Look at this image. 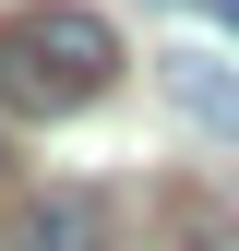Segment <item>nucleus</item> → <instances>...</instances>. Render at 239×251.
Returning a JSON list of instances; mask_svg holds the SVG:
<instances>
[{
    "instance_id": "nucleus-2",
    "label": "nucleus",
    "mask_w": 239,
    "mask_h": 251,
    "mask_svg": "<svg viewBox=\"0 0 239 251\" xmlns=\"http://www.w3.org/2000/svg\"><path fill=\"white\" fill-rule=\"evenodd\" d=\"M156 84H167V108L191 120L203 144H239V60H227V48L167 36V48H156Z\"/></svg>"
},
{
    "instance_id": "nucleus-4",
    "label": "nucleus",
    "mask_w": 239,
    "mask_h": 251,
    "mask_svg": "<svg viewBox=\"0 0 239 251\" xmlns=\"http://www.w3.org/2000/svg\"><path fill=\"white\" fill-rule=\"evenodd\" d=\"M191 251H239V239H191Z\"/></svg>"
},
{
    "instance_id": "nucleus-1",
    "label": "nucleus",
    "mask_w": 239,
    "mask_h": 251,
    "mask_svg": "<svg viewBox=\"0 0 239 251\" xmlns=\"http://www.w3.org/2000/svg\"><path fill=\"white\" fill-rule=\"evenodd\" d=\"M108 84H120L108 12H84V0H36V12L0 24V108H24V120H72V108H96Z\"/></svg>"
},
{
    "instance_id": "nucleus-5",
    "label": "nucleus",
    "mask_w": 239,
    "mask_h": 251,
    "mask_svg": "<svg viewBox=\"0 0 239 251\" xmlns=\"http://www.w3.org/2000/svg\"><path fill=\"white\" fill-rule=\"evenodd\" d=\"M215 12H227V24H239V0H215Z\"/></svg>"
},
{
    "instance_id": "nucleus-3",
    "label": "nucleus",
    "mask_w": 239,
    "mask_h": 251,
    "mask_svg": "<svg viewBox=\"0 0 239 251\" xmlns=\"http://www.w3.org/2000/svg\"><path fill=\"white\" fill-rule=\"evenodd\" d=\"M12 251H108V203L96 192H48L12 215Z\"/></svg>"
}]
</instances>
